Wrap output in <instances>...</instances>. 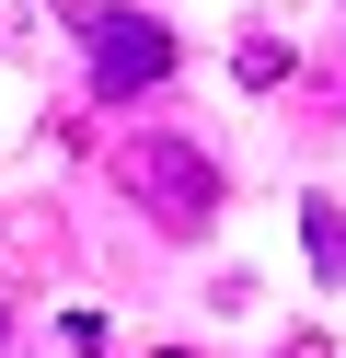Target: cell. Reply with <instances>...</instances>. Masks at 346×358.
Returning a JSON list of instances; mask_svg holds the SVG:
<instances>
[{"mask_svg":"<svg viewBox=\"0 0 346 358\" xmlns=\"http://www.w3.org/2000/svg\"><path fill=\"white\" fill-rule=\"evenodd\" d=\"M115 185H127L161 231H208V208H219V162H208L196 139H173V127L115 139Z\"/></svg>","mask_w":346,"mask_h":358,"instance_id":"6da1fadb","label":"cell"},{"mask_svg":"<svg viewBox=\"0 0 346 358\" xmlns=\"http://www.w3.org/2000/svg\"><path fill=\"white\" fill-rule=\"evenodd\" d=\"M81 58H92V93L127 104V93H150V81H173V24L104 0V12H81Z\"/></svg>","mask_w":346,"mask_h":358,"instance_id":"7a4b0ae2","label":"cell"},{"mask_svg":"<svg viewBox=\"0 0 346 358\" xmlns=\"http://www.w3.org/2000/svg\"><path fill=\"white\" fill-rule=\"evenodd\" d=\"M300 255H312V278H346V208L335 196H300Z\"/></svg>","mask_w":346,"mask_h":358,"instance_id":"3957f363","label":"cell"},{"mask_svg":"<svg viewBox=\"0 0 346 358\" xmlns=\"http://www.w3.org/2000/svg\"><path fill=\"white\" fill-rule=\"evenodd\" d=\"M243 81H254V93H266V81H289V47H277V35H243Z\"/></svg>","mask_w":346,"mask_h":358,"instance_id":"277c9868","label":"cell"},{"mask_svg":"<svg viewBox=\"0 0 346 358\" xmlns=\"http://www.w3.org/2000/svg\"><path fill=\"white\" fill-rule=\"evenodd\" d=\"M58 12H104V0H58Z\"/></svg>","mask_w":346,"mask_h":358,"instance_id":"5b68a950","label":"cell"},{"mask_svg":"<svg viewBox=\"0 0 346 358\" xmlns=\"http://www.w3.org/2000/svg\"><path fill=\"white\" fill-rule=\"evenodd\" d=\"M173 358H185V347H173Z\"/></svg>","mask_w":346,"mask_h":358,"instance_id":"8992f818","label":"cell"}]
</instances>
